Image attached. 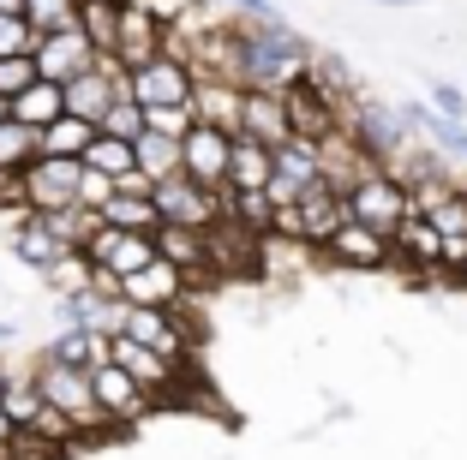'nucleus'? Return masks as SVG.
<instances>
[{"label":"nucleus","mask_w":467,"mask_h":460,"mask_svg":"<svg viewBox=\"0 0 467 460\" xmlns=\"http://www.w3.org/2000/svg\"><path fill=\"white\" fill-rule=\"evenodd\" d=\"M312 72V42L288 18H234V78L252 90H288Z\"/></svg>","instance_id":"f257e3e1"},{"label":"nucleus","mask_w":467,"mask_h":460,"mask_svg":"<svg viewBox=\"0 0 467 460\" xmlns=\"http://www.w3.org/2000/svg\"><path fill=\"white\" fill-rule=\"evenodd\" d=\"M30 377H36V389L48 394L55 413H67V419L78 424V443H84V436H114L109 413H102V401H97V377H90V371L60 365L55 353L42 347L36 359H30Z\"/></svg>","instance_id":"f03ea898"},{"label":"nucleus","mask_w":467,"mask_h":460,"mask_svg":"<svg viewBox=\"0 0 467 460\" xmlns=\"http://www.w3.org/2000/svg\"><path fill=\"white\" fill-rule=\"evenodd\" d=\"M348 216L396 240V228L413 216V186L396 174V168H384V162H366V168L354 174V186H348Z\"/></svg>","instance_id":"7ed1b4c3"},{"label":"nucleus","mask_w":467,"mask_h":460,"mask_svg":"<svg viewBox=\"0 0 467 460\" xmlns=\"http://www.w3.org/2000/svg\"><path fill=\"white\" fill-rule=\"evenodd\" d=\"M192 96H198V66L180 48H162L156 60L132 66V102H144V108H192Z\"/></svg>","instance_id":"20e7f679"},{"label":"nucleus","mask_w":467,"mask_h":460,"mask_svg":"<svg viewBox=\"0 0 467 460\" xmlns=\"http://www.w3.org/2000/svg\"><path fill=\"white\" fill-rule=\"evenodd\" d=\"M348 138H354L359 149H366L371 162L396 168L401 156H408V120H401V108H389V102H371V96H354L348 102Z\"/></svg>","instance_id":"39448f33"},{"label":"nucleus","mask_w":467,"mask_h":460,"mask_svg":"<svg viewBox=\"0 0 467 460\" xmlns=\"http://www.w3.org/2000/svg\"><path fill=\"white\" fill-rule=\"evenodd\" d=\"M156 210H162V221L210 233L228 216V191H210V186H198L192 174H174V179H156Z\"/></svg>","instance_id":"423d86ee"},{"label":"nucleus","mask_w":467,"mask_h":460,"mask_svg":"<svg viewBox=\"0 0 467 460\" xmlns=\"http://www.w3.org/2000/svg\"><path fill=\"white\" fill-rule=\"evenodd\" d=\"M228 168H234V132H228V126L198 120L192 132L180 138V174H192L198 186L228 191Z\"/></svg>","instance_id":"0eeeda50"},{"label":"nucleus","mask_w":467,"mask_h":460,"mask_svg":"<svg viewBox=\"0 0 467 460\" xmlns=\"http://www.w3.org/2000/svg\"><path fill=\"white\" fill-rule=\"evenodd\" d=\"M97 401H102V413H109V424L114 431H132V424H144L150 419V406H156V394L144 389V383L132 377V371L120 365V359H102L97 371Z\"/></svg>","instance_id":"6e6552de"},{"label":"nucleus","mask_w":467,"mask_h":460,"mask_svg":"<svg viewBox=\"0 0 467 460\" xmlns=\"http://www.w3.org/2000/svg\"><path fill=\"white\" fill-rule=\"evenodd\" d=\"M78 179H84V162H78V156H36V162L25 168L30 210H36V216L72 210V203H78Z\"/></svg>","instance_id":"1a4fd4ad"},{"label":"nucleus","mask_w":467,"mask_h":460,"mask_svg":"<svg viewBox=\"0 0 467 460\" xmlns=\"http://www.w3.org/2000/svg\"><path fill=\"white\" fill-rule=\"evenodd\" d=\"M168 30H174V18L156 13V6H144V0H126L120 13V42H114V55L120 66H144V60H156L168 48Z\"/></svg>","instance_id":"9d476101"},{"label":"nucleus","mask_w":467,"mask_h":460,"mask_svg":"<svg viewBox=\"0 0 467 460\" xmlns=\"http://www.w3.org/2000/svg\"><path fill=\"white\" fill-rule=\"evenodd\" d=\"M109 347H114V359L156 394V401H168V394H180L186 383H192V365H186V359H168V353H156V347H138L132 335H114Z\"/></svg>","instance_id":"9b49d317"},{"label":"nucleus","mask_w":467,"mask_h":460,"mask_svg":"<svg viewBox=\"0 0 467 460\" xmlns=\"http://www.w3.org/2000/svg\"><path fill=\"white\" fill-rule=\"evenodd\" d=\"M294 216H300V245L324 251V245H330V233L348 221V186H336L330 174L312 179V186L300 191V203H294Z\"/></svg>","instance_id":"f8f14e48"},{"label":"nucleus","mask_w":467,"mask_h":460,"mask_svg":"<svg viewBox=\"0 0 467 460\" xmlns=\"http://www.w3.org/2000/svg\"><path fill=\"white\" fill-rule=\"evenodd\" d=\"M120 335H132L138 347H156V353H168V359H186V365H192V329H186L180 312H168V305H126Z\"/></svg>","instance_id":"ddd939ff"},{"label":"nucleus","mask_w":467,"mask_h":460,"mask_svg":"<svg viewBox=\"0 0 467 460\" xmlns=\"http://www.w3.org/2000/svg\"><path fill=\"white\" fill-rule=\"evenodd\" d=\"M324 258H330V263H342V270H359V275H371V270H389V263H396V240L348 216L342 228L330 233V245H324Z\"/></svg>","instance_id":"4468645a"},{"label":"nucleus","mask_w":467,"mask_h":460,"mask_svg":"<svg viewBox=\"0 0 467 460\" xmlns=\"http://www.w3.org/2000/svg\"><path fill=\"white\" fill-rule=\"evenodd\" d=\"M90 258L102 263V270L114 275H138V270H150L162 251H156V233H138V228H114V221H102L97 233H90V245H84Z\"/></svg>","instance_id":"2eb2a0df"},{"label":"nucleus","mask_w":467,"mask_h":460,"mask_svg":"<svg viewBox=\"0 0 467 460\" xmlns=\"http://www.w3.org/2000/svg\"><path fill=\"white\" fill-rule=\"evenodd\" d=\"M102 60V48L90 36H84V25L72 30H48V36L36 42V72L42 78H55V84H72L78 72H90Z\"/></svg>","instance_id":"dca6fc26"},{"label":"nucleus","mask_w":467,"mask_h":460,"mask_svg":"<svg viewBox=\"0 0 467 460\" xmlns=\"http://www.w3.org/2000/svg\"><path fill=\"white\" fill-rule=\"evenodd\" d=\"M186 299H192V275L180 270V263L156 258L150 270L126 275V305H168V312H186Z\"/></svg>","instance_id":"f3484780"},{"label":"nucleus","mask_w":467,"mask_h":460,"mask_svg":"<svg viewBox=\"0 0 467 460\" xmlns=\"http://www.w3.org/2000/svg\"><path fill=\"white\" fill-rule=\"evenodd\" d=\"M396 263L413 270V275H443V233H438V221L413 210V216L396 228Z\"/></svg>","instance_id":"a211bd4d"},{"label":"nucleus","mask_w":467,"mask_h":460,"mask_svg":"<svg viewBox=\"0 0 467 460\" xmlns=\"http://www.w3.org/2000/svg\"><path fill=\"white\" fill-rule=\"evenodd\" d=\"M67 251H72V245L60 240L55 228H48V216H36V210H30V216H18V221H13V258L25 263V270L48 275L60 258H67Z\"/></svg>","instance_id":"6ab92c4d"},{"label":"nucleus","mask_w":467,"mask_h":460,"mask_svg":"<svg viewBox=\"0 0 467 460\" xmlns=\"http://www.w3.org/2000/svg\"><path fill=\"white\" fill-rule=\"evenodd\" d=\"M240 132L258 138V144H288L294 138V120H288V96L282 90H252L246 84V108H240Z\"/></svg>","instance_id":"aec40b11"},{"label":"nucleus","mask_w":467,"mask_h":460,"mask_svg":"<svg viewBox=\"0 0 467 460\" xmlns=\"http://www.w3.org/2000/svg\"><path fill=\"white\" fill-rule=\"evenodd\" d=\"M240 108H246V84H240V78H222V72H198V96H192V114H198V120L240 132Z\"/></svg>","instance_id":"412c9836"},{"label":"nucleus","mask_w":467,"mask_h":460,"mask_svg":"<svg viewBox=\"0 0 467 460\" xmlns=\"http://www.w3.org/2000/svg\"><path fill=\"white\" fill-rule=\"evenodd\" d=\"M156 251H162L168 263H180V270L192 275V281L216 270V258H210V233H204V228H180V221H162V228H156Z\"/></svg>","instance_id":"4be33fe9"},{"label":"nucleus","mask_w":467,"mask_h":460,"mask_svg":"<svg viewBox=\"0 0 467 460\" xmlns=\"http://www.w3.org/2000/svg\"><path fill=\"white\" fill-rule=\"evenodd\" d=\"M275 179V149L258 138L234 132V168H228V191H264Z\"/></svg>","instance_id":"5701e85b"},{"label":"nucleus","mask_w":467,"mask_h":460,"mask_svg":"<svg viewBox=\"0 0 467 460\" xmlns=\"http://www.w3.org/2000/svg\"><path fill=\"white\" fill-rule=\"evenodd\" d=\"M60 114H67V90H60L55 78H36L30 90H18V96H13V120H18V126H30V132H48Z\"/></svg>","instance_id":"b1692460"},{"label":"nucleus","mask_w":467,"mask_h":460,"mask_svg":"<svg viewBox=\"0 0 467 460\" xmlns=\"http://www.w3.org/2000/svg\"><path fill=\"white\" fill-rule=\"evenodd\" d=\"M275 174L288 179V186H312V179H324V144L317 138H300L294 132L288 144H275Z\"/></svg>","instance_id":"393cba45"},{"label":"nucleus","mask_w":467,"mask_h":460,"mask_svg":"<svg viewBox=\"0 0 467 460\" xmlns=\"http://www.w3.org/2000/svg\"><path fill=\"white\" fill-rule=\"evenodd\" d=\"M48 353H55L60 365H78V371H97L102 359H114V347H109L102 329H60V335L48 341Z\"/></svg>","instance_id":"a878e982"},{"label":"nucleus","mask_w":467,"mask_h":460,"mask_svg":"<svg viewBox=\"0 0 467 460\" xmlns=\"http://www.w3.org/2000/svg\"><path fill=\"white\" fill-rule=\"evenodd\" d=\"M97 132L102 126L97 120H78V114H60L48 132H42V156H78L84 162V149L97 144Z\"/></svg>","instance_id":"bb28decb"},{"label":"nucleus","mask_w":467,"mask_h":460,"mask_svg":"<svg viewBox=\"0 0 467 460\" xmlns=\"http://www.w3.org/2000/svg\"><path fill=\"white\" fill-rule=\"evenodd\" d=\"M102 221H114V228H138V233H156V228H162V210H156V198L114 191V198L102 203Z\"/></svg>","instance_id":"cd10ccee"},{"label":"nucleus","mask_w":467,"mask_h":460,"mask_svg":"<svg viewBox=\"0 0 467 460\" xmlns=\"http://www.w3.org/2000/svg\"><path fill=\"white\" fill-rule=\"evenodd\" d=\"M228 221H240L246 233L270 240L275 233V198L270 191H228Z\"/></svg>","instance_id":"c85d7f7f"},{"label":"nucleus","mask_w":467,"mask_h":460,"mask_svg":"<svg viewBox=\"0 0 467 460\" xmlns=\"http://www.w3.org/2000/svg\"><path fill=\"white\" fill-rule=\"evenodd\" d=\"M120 13H126V0H84L78 6L84 36L97 42L102 55H114V42H120Z\"/></svg>","instance_id":"c756f323"},{"label":"nucleus","mask_w":467,"mask_h":460,"mask_svg":"<svg viewBox=\"0 0 467 460\" xmlns=\"http://www.w3.org/2000/svg\"><path fill=\"white\" fill-rule=\"evenodd\" d=\"M36 156H42V132H30L18 120H0V174H25Z\"/></svg>","instance_id":"7c9ffc66"},{"label":"nucleus","mask_w":467,"mask_h":460,"mask_svg":"<svg viewBox=\"0 0 467 460\" xmlns=\"http://www.w3.org/2000/svg\"><path fill=\"white\" fill-rule=\"evenodd\" d=\"M84 168H97V174H132L138 168V144L132 138H114V132H97V144L84 149Z\"/></svg>","instance_id":"2f4dec72"},{"label":"nucleus","mask_w":467,"mask_h":460,"mask_svg":"<svg viewBox=\"0 0 467 460\" xmlns=\"http://www.w3.org/2000/svg\"><path fill=\"white\" fill-rule=\"evenodd\" d=\"M0 406H6V413L18 419V431H36V424H42V413H48V394H42V389H36V377L25 371V377H13V383H6Z\"/></svg>","instance_id":"473e14b6"},{"label":"nucleus","mask_w":467,"mask_h":460,"mask_svg":"<svg viewBox=\"0 0 467 460\" xmlns=\"http://www.w3.org/2000/svg\"><path fill=\"white\" fill-rule=\"evenodd\" d=\"M138 168H144V174L150 179H174L180 174V138H168V132H144L138 138Z\"/></svg>","instance_id":"72a5a7b5"},{"label":"nucleus","mask_w":467,"mask_h":460,"mask_svg":"<svg viewBox=\"0 0 467 460\" xmlns=\"http://www.w3.org/2000/svg\"><path fill=\"white\" fill-rule=\"evenodd\" d=\"M42 281L55 287V293H84V287L97 281V258L72 245V251H67V258H60V263H55V270H48V275H42Z\"/></svg>","instance_id":"f704fd0d"},{"label":"nucleus","mask_w":467,"mask_h":460,"mask_svg":"<svg viewBox=\"0 0 467 460\" xmlns=\"http://www.w3.org/2000/svg\"><path fill=\"white\" fill-rule=\"evenodd\" d=\"M78 6L84 0H25V18L48 36V30H72L78 25Z\"/></svg>","instance_id":"c9c22d12"},{"label":"nucleus","mask_w":467,"mask_h":460,"mask_svg":"<svg viewBox=\"0 0 467 460\" xmlns=\"http://www.w3.org/2000/svg\"><path fill=\"white\" fill-rule=\"evenodd\" d=\"M36 42H42V30L30 25L25 13H0V60H13V55H36Z\"/></svg>","instance_id":"e433bc0d"},{"label":"nucleus","mask_w":467,"mask_h":460,"mask_svg":"<svg viewBox=\"0 0 467 460\" xmlns=\"http://www.w3.org/2000/svg\"><path fill=\"white\" fill-rule=\"evenodd\" d=\"M42 72H36V55H13V60H0V96L13 102L18 90H30Z\"/></svg>","instance_id":"4c0bfd02"},{"label":"nucleus","mask_w":467,"mask_h":460,"mask_svg":"<svg viewBox=\"0 0 467 460\" xmlns=\"http://www.w3.org/2000/svg\"><path fill=\"white\" fill-rule=\"evenodd\" d=\"M114 174H97V168H84V179H78V203H90V210H102V203L114 198Z\"/></svg>","instance_id":"58836bf2"},{"label":"nucleus","mask_w":467,"mask_h":460,"mask_svg":"<svg viewBox=\"0 0 467 460\" xmlns=\"http://www.w3.org/2000/svg\"><path fill=\"white\" fill-rule=\"evenodd\" d=\"M431 102H438V114H450V120H467V90L450 78H431Z\"/></svg>","instance_id":"ea45409f"},{"label":"nucleus","mask_w":467,"mask_h":460,"mask_svg":"<svg viewBox=\"0 0 467 460\" xmlns=\"http://www.w3.org/2000/svg\"><path fill=\"white\" fill-rule=\"evenodd\" d=\"M0 216H30L25 174H0Z\"/></svg>","instance_id":"a19ab883"},{"label":"nucleus","mask_w":467,"mask_h":460,"mask_svg":"<svg viewBox=\"0 0 467 460\" xmlns=\"http://www.w3.org/2000/svg\"><path fill=\"white\" fill-rule=\"evenodd\" d=\"M144 114H150V126H156V132H168V138H186L198 126L192 108H144Z\"/></svg>","instance_id":"79ce46f5"},{"label":"nucleus","mask_w":467,"mask_h":460,"mask_svg":"<svg viewBox=\"0 0 467 460\" xmlns=\"http://www.w3.org/2000/svg\"><path fill=\"white\" fill-rule=\"evenodd\" d=\"M18 448H25V431H18V419L0 406V460H18Z\"/></svg>","instance_id":"37998d69"},{"label":"nucleus","mask_w":467,"mask_h":460,"mask_svg":"<svg viewBox=\"0 0 467 460\" xmlns=\"http://www.w3.org/2000/svg\"><path fill=\"white\" fill-rule=\"evenodd\" d=\"M228 6L240 18H282V13H275V0H228Z\"/></svg>","instance_id":"c03bdc74"},{"label":"nucleus","mask_w":467,"mask_h":460,"mask_svg":"<svg viewBox=\"0 0 467 460\" xmlns=\"http://www.w3.org/2000/svg\"><path fill=\"white\" fill-rule=\"evenodd\" d=\"M371 6H389L396 13V6H426V0H371Z\"/></svg>","instance_id":"a18cd8bd"},{"label":"nucleus","mask_w":467,"mask_h":460,"mask_svg":"<svg viewBox=\"0 0 467 460\" xmlns=\"http://www.w3.org/2000/svg\"><path fill=\"white\" fill-rule=\"evenodd\" d=\"M0 13H25V0H0Z\"/></svg>","instance_id":"49530a36"},{"label":"nucleus","mask_w":467,"mask_h":460,"mask_svg":"<svg viewBox=\"0 0 467 460\" xmlns=\"http://www.w3.org/2000/svg\"><path fill=\"white\" fill-rule=\"evenodd\" d=\"M6 383H13V371H6V359H0V394H6Z\"/></svg>","instance_id":"de8ad7c7"},{"label":"nucleus","mask_w":467,"mask_h":460,"mask_svg":"<svg viewBox=\"0 0 467 460\" xmlns=\"http://www.w3.org/2000/svg\"><path fill=\"white\" fill-rule=\"evenodd\" d=\"M0 120H13V102H6V96H0Z\"/></svg>","instance_id":"09e8293b"},{"label":"nucleus","mask_w":467,"mask_h":460,"mask_svg":"<svg viewBox=\"0 0 467 460\" xmlns=\"http://www.w3.org/2000/svg\"><path fill=\"white\" fill-rule=\"evenodd\" d=\"M6 341H13V323H0V347H6Z\"/></svg>","instance_id":"8fccbe9b"},{"label":"nucleus","mask_w":467,"mask_h":460,"mask_svg":"<svg viewBox=\"0 0 467 460\" xmlns=\"http://www.w3.org/2000/svg\"><path fill=\"white\" fill-rule=\"evenodd\" d=\"M455 281H462V287H467V263H462V275H455Z\"/></svg>","instance_id":"3c124183"}]
</instances>
